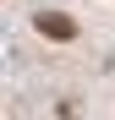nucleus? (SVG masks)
<instances>
[{
    "label": "nucleus",
    "instance_id": "obj_1",
    "mask_svg": "<svg viewBox=\"0 0 115 120\" xmlns=\"http://www.w3.org/2000/svg\"><path fill=\"white\" fill-rule=\"evenodd\" d=\"M33 27L44 33V38H77V22H71V16H60V11H38Z\"/></svg>",
    "mask_w": 115,
    "mask_h": 120
}]
</instances>
